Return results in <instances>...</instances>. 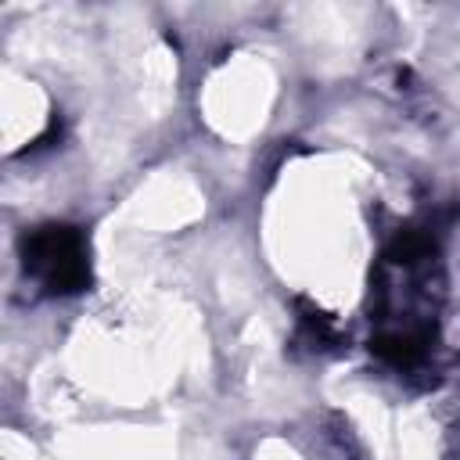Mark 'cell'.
<instances>
[{
  "label": "cell",
  "instance_id": "obj_1",
  "mask_svg": "<svg viewBox=\"0 0 460 460\" xmlns=\"http://www.w3.org/2000/svg\"><path fill=\"white\" fill-rule=\"evenodd\" d=\"M22 270L47 295H79L93 284L86 234L72 223H40L18 241Z\"/></svg>",
  "mask_w": 460,
  "mask_h": 460
},
{
  "label": "cell",
  "instance_id": "obj_2",
  "mask_svg": "<svg viewBox=\"0 0 460 460\" xmlns=\"http://www.w3.org/2000/svg\"><path fill=\"white\" fill-rule=\"evenodd\" d=\"M370 352L392 367H417L428 356V331H385L370 338Z\"/></svg>",
  "mask_w": 460,
  "mask_h": 460
},
{
  "label": "cell",
  "instance_id": "obj_3",
  "mask_svg": "<svg viewBox=\"0 0 460 460\" xmlns=\"http://www.w3.org/2000/svg\"><path fill=\"white\" fill-rule=\"evenodd\" d=\"M435 248H438V244H435V237H431L428 230H420V226H402V230L388 241L385 262H388V266H417V262L431 259Z\"/></svg>",
  "mask_w": 460,
  "mask_h": 460
}]
</instances>
